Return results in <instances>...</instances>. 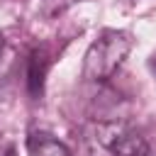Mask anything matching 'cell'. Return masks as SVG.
<instances>
[{
	"instance_id": "52a82bcc",
	"label": "cell",
	"mask_w": 156,
	"mask_h": 156,
	"mask_svg": "<svg viewBox=\"0 0 156 156\" xmlns=\"http://www.w3.org/2000/svg\"><path fill=\"white\" fill-rule=\"evenodd\" d=\"M0 51H2V41H0Z\"/></svg>"
},
{
	"instance_id": "5b68a950",
	"label": "cell",
	"mask_w": 156,
	"mask_h": 156,
	"mask_svg": "<svg viewBox=\"0 0 156 156\" xmlns=\"http://www.w3.org/2000/svg\"><path fill=\"white\" fill-rule=\"evenodd\" d=\"M46 2V7L51 10V12H63L66 7H71L76 0H44Z\"/></svg>"
},
{
	"instance_id": "277c9868",
	"label": "cell",
	"mask_w": 156,
	"mask_h": 156,
	"mask_svg": "<svg viewBox=\"0 0 156 156\" xmlns=\"http://www.w3.org/2000/svg\"><path fill=\"white\" fill-rule=\"evenodd\" d=\"M49 63H51V58L46 56L44 49L32 51V56H29V71H27V83H29V93H32V95H39V93H41V88H44V76H46V71H49Z\"/></svg>"
},
{
	"instance_id": "6da1fadb",
	"label": "cell",
	"mask_w": 156,
	"mask_h": 156,
	"mask_svg": "<svg viewBox=\"0 0 156 156\" xmlns=\"http://www.w3.org/2000/svg\"><path fill=\"white\" fill-rule=\"evenodd\" d=\"M132 49V37L129 32L122 29H102L98 39L88 46L85 61H83V76L88 80L102 83L112 78V73L122 66Z\"/></svg>"
},
{
	"instance_id": "8992f818",
	"label": "cell",
	"mask_w": 156,
	"mask_h": 156,
	"mask_svg": "<svg viewBox=\"0 0 156 156\" xmlns=\"http://www.w3.org/2000/svg\"><path fill=\"white\" fill-rule=\"evenodd\" d=\"M10 154V144H7V139L0 134V156H7Z\"/></svg>"
},
{
	"instance_id": "7a4b0ae2",
	"label": "cell",
	"mask_w": 156,
	"mask_h": 156,
	"mask_svg": "<svg viewBox=\"0 0 156 156\" xmlns=\"http://www.w3.org/2000/svg\"><path fill=\"white\" fill-rule=\"evenodd\" d=\"M98 141L115 156H149V146L139 132L122 122L98 124Z\"/></svg>"
},
{
	"instance_id": "3957f363",
	"label": "cell",
	"mask_w": 156,
	"mask_h": 156,
	"mask_svg": "<svg viewBox=\"0 0 156 156\" xmlns=\"http://www.w3.org/2000/svg\"><path fill=\"white\" fill-rule=\"evenodd\" d=\"M27 151L29 156H71V151L54 136L44 132H32L27 136Z\"/></svg>"
}]
</instances>
